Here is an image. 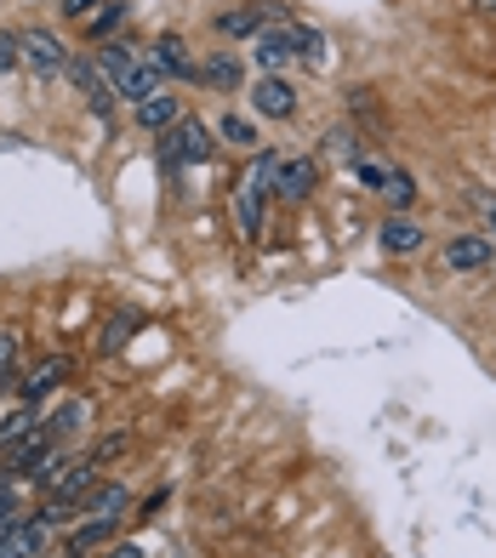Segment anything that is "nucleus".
<instances>
[{
    "instance_id": "f257e3e1",
    "label": "nucleus",
    "mask_w": 496,
    "mask_h": 558,
    "mask_svg": "<svg viewBox=\"0 0 496 558\" xmlns=\"http://www.w3.org/2000/svg\"><path fill=\"white\" fill-rule=\"evenodd\" d=\"M97 69L109 74V86H114V97H126V104H148L155 92H166L160 81V63L155 58H143L137 46H120V40H109L104 52H97Z\"/></svg>"
},
{
    "instance_id": "f03ea898",
    "label": "nucleus",
    "mask_w": 496,
    "mask_h": 558,
    "mask_svg": "<svg viewBox=\"0 0 496 558\" xmlns=\"http://www.w3.org/2000/svg\"><path fill=\"white\" fill-rule=\"evenodd\" d=\"M97 490V462L86 456V462H69L52 485H46V507H40V519L46 524H69V519H81L86 513V496Z\"/></svg>"
},
{
    "instance_id": "7ed1b4c3",
    "label": "nucleus",
    "mask_w": 496,
    "mask_h": 558,
    "mask_svg": "<svg viewBox=\"0 0 496 558\" xmlns=\"http://www.w3.org/2000/svg\"><path fill=\"white\" fill-rule=\"evenodd\" d=\"M275 183H280V155H275V148H268V155H252V166H245L240 189H234V217H240L245 234H257V228H263V194Z\"/></svg>"
},
{
    "instance_id": "20e7f679",
    "label": "nucleus",
    "mask_w": 496,
    "mask_h": 558,
    "mask_svg": "<svg viewBox=\"0 0 496 558\" xmlns=\"http://www.w3.org/2000/svg\"><path fill=\"white\" fill-rule=\"evenodd\" d=\"M211 148H217V132H211V125L194 120V114H183V120L166 132V143H160V166H166V171L201 166V160H211Z\"/></svg>"
},
{
    "instance_id": "39448f33",
    "label": "nucleus",
    "mask_w": 496,
    "mask_h": 558,
    "mask_svg": "<svg viewBox=\"0 0 496 558\" xmlns=\"http://www.w3.org/2000/svg\"><path fill=\"white\" fill-rule=\"evenodd\" d=\"M291 58H297V23H263L252 35V63L263 74H280Z\"/></svg>"
},
{
    "instance_id": "423d86ee",
    "label": "nucleus",
    "mask_w": 496,
    "mask_h": 558,
    "mask_svg": "<svg viewBox=\"0 0 496 558\" xmlns=\"http://www.w3.org/2000/svg\"><path fill=\"white\" fill-rule=\"evenodd\" d=\"M17 58H23V69H35V74L69 69V52H63V40L52 29H17Z\"/></svg>"
},
{
    "instance_id": "0eeeda50",
    "label": "nucleus",
    "mask_w": 496,
    "mask_h": 558,
    "mask_svg": "<svg viewBox=\"0 0 496 558\" xmlns=\"http://www.w3.org/2000/svg\"><path fill=\"white\" fill-rule=\"evenodd\" d=\"M69 81H74V92H81L86 104H92L97 120L114 109V86H109V74L97 69V58H69Z\"/></svg>"
},
{
    "instance_id": "6e6552de",
    "label": "nucleus",
    "mask_w": 496,
    "mask_h": 558,
    "mask_svg": "<svg viewBox=\"0 0 496 558\" xmlns=\"http://www.w3.org/2000/svg\"><path fill=\"white\" fill-rule=\"evenodd\" d=\"M252 109H257L263 120H291V114H297V92H291V81H280V74H257Z\"/></svg>"
},
{
    "instance_id": "1a4fd4ad",
    "label": "nucleus",
    "mask_w": 496,
    "mask_h": 558,
    "mask_svg": "<svg viewBox=\"0 0 496 558\" xmlns=\"http://www.w3.org/2000/svg\"><path fill=\"white\" fill-rule=\"evenodd\" d=\"M63 383H69V360H63V353H52V360H40L29 376H23L17 393H23V404H40L46 393H58Z\"/></svg>"
},
{
    "instance_id": "9d476101",
    "label": "nucleus",
    "mask_w": 496,
    "mask_h": 558,
    "mask_svg": "<svg viewBox=\"0 0 496 558\" xmlns=\"http://www.w3.org/2000/svg\"><path fill=\"white\" fill-rule=\"evenodd\" d=\"M148 58H155L160 74H171V81H201V63L189 58V40H183V35H160Z\"/></svg>"
},
{
    "instance_id": "9b49d317",
    "label": "nucleus",
    "mask_w": 496,
    "mask_h": 558,
    "mask_svg": "<svg viewBox=\"0 0 496 558\" xmlns=\"http://www.w3.org/2000/svg\"><path fill=\"white\" fill-rule=\"evenodd\" d=\"M377 240H383L388 257H411V251H423V228H416L406 211H394V217L377 228Z\"/></svg>"
},
{
    "instance_id": "f8f14e48",
    "label": "nucleus",
    "mask_w": 496,
    "mask_h": 558,
    "mask_svg": "<svg viewBox=\"0 0 496 558\" xmlns=\"http://www.w3.org/2000/svg\"><path fill=\"white\" fill-rule=\"evenodd\" d=\"M491 263V240L485 234H457L451 245H445V268H457V274H480Z\"/></svg>"
},
{
    "instance_id": "ddd939ff",
    "label": "nucleus",
    "mask_w": 496,
    "mask_h": 558,
    "mask_svg": "<svg viewBox=\"0 0 496 558\" xmlns=\"http://www.w3.org/2000/svg\"><path fill=\"white\" fill-rule=\"evenodd\" d=\"M183 120V97L178 92H155L148 104H137V125L143 132H171Z\"/></svg>"
},
{
    "instance_id": "4468645a",
    "label": "nucleus",
    "mask_w": 496,
    "mask_h": 558,
    "mask_svg": "<svg viewBox=\"0 0 496 558\" xmlns=\"http://www.w3.org/2000/svg\"><path fill=\"white\" fill-rule=\"evenodd\" d=\"M314 189H319V166H314V160H291V166H280V183H275L280 199H291V206H297V199H309Z\"/></svg>"
},
{
    "instance_id": "2eb2a0df",
    "label": "nucleus",
    "mask_w": 496,
    "mask_h": 558,
    "mask_svg": "<svg viewBox=\"0 0 496 558\" xmlns=\"http://www.w3.org/2000/svg\"><path fill=\"white\" fill-rule=\"evenodd\" d=\"M40 422H46V416L35 411V404H17V411H7V416H0V456H12L23 439L35 434Z\"/></svg>"
},
{
    "instance_id": "dca6fc26",
    "label": "nucleus",
    "mask_w": 496,
    "mask_h": 558,
    "mask_svg": "<svg viewBox=\"0 0 496 558\" xmlns=\"http://www.w3.org/2000/svg\"><path fill=\"white\" fill-rule=\"evenodd\" d=\"M92 422V399H63L52 416H46V427H52V439L63 445L69 434H81V427Z\"/></svg>"
},
{
    "instance_id": "f3484780",
    "label": "nucleus",
    "mask_w": 496,
    "mask_h": 558,
    "mask_svg": "<svg viewBox=\"0 0 496 558\" xmlns=\"http://www.w3.org/2000/svg\"><path fill=\"white\" fill-rule=\"evenodd\" d=\"M126 507H132V485H97L86 496V513L92 519H126Z\"/></svg>"
},
{
    "instance_id": "a211bd4d",
    "label": "nucleus",
    "mask_w": 496,
    "mask_h": 558,
    "mask_svg": "<svg viewBox=\"0 0 496 558\" xmlns=\"http://www.w3.org/2000/svg\"><path fill=\"white\" fill-rule=\"evenodd\" d=\"M114 530H120V519H81V524L69 530V553H81V558H86L97 542H109Z\"/></svg>"
},
{
    "instance_id": "6ab92c4d",
    "label": "nucleus",
    "mask_w": 496,
    "mask_h": 558,
    "mask_svg": "<svg viewBox=\"0 0 496 558\" xmlns=\"http://www.w3.org/2000/svg\"><path fill=\"white\" fill-rule=\"evenodd\" d=\"M126 12H132L126 0H104V7H97V12L86 17V35H92V40H109V35L120 29V23H126Z\"/></svg>"
},
{
    "instance_id": "aec40b11",
    "label": "nucleus",
    "mask_w": 496,
    "mask_h": 558,
    "mask_svg": "<svg viewBox=\"0 0 496 558\" xmlns=\"http://www.w3.org/2000/svg\"><path fill=\"white\" fill-rule=\"evenodd\" d=\"M201 81L211 86V92H234L240 86V58H229V52H217L206 69H201Z\"/></svg>"
},
{
    "instance_id": "412c9836",
    "label": "nucleus",
    "mask_w": 496,
    "mask_h": 558,
    "mask_svg": "<svg viewBox=\"0 0 496 558\" xmlns=\"http://www.w3.org/2000/svg\"><path fill=\"white\" fill-rule=\"evenodd\" d=\"M383 199L394 211H406L411 199H416V183H411V171H388V183H383Z\"/></svg>"
},
{
    "instance_id": "4be33fe9",
    "label": "nucleus",
    "mask_w": 496,
    "mask_h": 558,
    "mask_svg": "<svg viewBox=\"0 0 496 558\" xmlns=\"http://www.w3.org/2000/svg\"><path fill=\"white\" fill-rule=\"evenodd\" d=\"M297 58H303L309 69H319V63H326V35H319V29H303V23H297Z\"/></svg>"
},
{
    "instance_id": "5701e85b",
    "label": "nucleus",
    "mask_w": 496,
    "mask_h": 558,
    "mask_svg": "<svg viewBox=\"0 0 496 558\" xmlns=\"http://www.w3.org/2000/svg\"><path fill=\"white\" fill-rule=\"evenodd\" d=\"M137 325H143V314H114L109 331H104V353H120V348H126V337L137 331Z\"/></svg>"
},
{
    "instance_id": "b1692460",
    "label": "nucleus",
    "mask_w": 496,
    "mask_h": 558,
    "mask_svg": "<svg viewBox=\"0 0 496 558\" xmlns=\"http://www.w3.org/2000/svg\"><path fill=\"white\" fill-rule=\"evenodd\" d=\"M63 468H69V456H63V450H46V456H40V462H35L29 473H23V478H29V485H52V478H58Z\"/></svg>"
},
{
    "instance_id": "393cba45",
    "label": "nucleus",
    "mask_w": 496,
    "mask_h": 558,
    "mask_svg": "<svg viewBox=\"0 0 496 558\" xmlns=\"http://www.w3.org/2000/svg\"><path fill=\"white\" fill-rule=\"evenodd\" d=\"M17 383V331H0V388Z\"/></svg>"
},
{
    "instance_id": "a878e982",
    "label": "nucleus",
    "mask_w": 496,
    "mask_h": 558,
    "mask_svg": "<svg viewBox=\"0 0 496 558\" xmlns=\"http://www.w3.org/2000/svg\"><path fill=\"white\" fill-rule=\"evenodd\" d=\"M222 137L240 143V148H252V143H257V125L245 120V114H222Z\"/></svg>"
},
{
    "instance_id": "bb28decb",
    "label": "nucleus",
    "mask_w": 496,
    "mask_h": 558,
    "mask_svg": "<svg viewBox=\"0 0 496 558\" xmlns=\"http://www.w3.org/2000/svg\"><path fill=\"white\" fill-rule=\"evenodd\" d=\"M120 450H132V434H109L104 445H97V450H92V462H97V468H104V462H114V456H120Z\"/></svg>"
},
{
    "instance_id": "cd10ccee",
    "label": "nucleus",
    "mask_w": 496,
    "mask_h": 558,
    "mask_svg": "<svg viewBox=\"0 0 496 558\" xmlns=\"http://www.w3.org/2000/svg\"><path fill=\"white\" fill-rule=\"evenodd\" d=\"M354 177H360L365 189H383V183H388V166H377V160H354Z\"/></svg>"
},
{
    "instance_id": "c85d7f7f",
    "label": "nucleus",
    "mask_w": 496,
    "mask_h": 558,
    "mask_svg": "<svg viewBox=\"0 0 496 558\" xmlns=\"http://www.w3.org/2000/svg\"><path fill=\"white\" fill-rule=\"evenodd\" d=\"M23 58H17V35H0V74H12Z\"/></svg>"
},
{
    "instance_id": "c756f323",
    "label": "nucleus",
    "mask_w": 496,
    "mask_h": 558,
    "mask_svg": "<svg viewBox=\"0 0 496 558\" xmlns=\"http://www.w3.org/2000/svg\"><path fill=\"white\" fill-rule=\"evenodd\" d=\"M92 7H104V0H63V12H69V17H81V23L92 17Z\"/></svg>"
},
{
    "instance_id": "7c9ffc66",
    "label": "nucleus",
    "mask_w": 496,
    "mask_h": 558,
    "mask_svg": "<svg viewBox=\"0 0 496 558\" xmlns=\"http://www.w3.org/2000/svg\"><path fill=\"white\" fill-rule=\"evenodd\" d=\"M114 558H143V547H137V542H120V547H114Z\"/></svg>"
},
{
    "instance_id": "2f4dec72",
    "label": "nucleus",
    "mask_w": 496,
    "mask_h": 558,
    "mask_svg": "<svg viewBox=\"0 0 496 558\" xmlns=\"http://www.w3.org/2000/svg\"><path fill=\"white\" fill-rule=\"evenodd\" d=\"M480 206H485V222H491V234H496V199H480Z\"/></svg>"
},
{
    "instance_id": "473e14b6",
    "label": "nucleus",
    "mask_w": 496,
    "mask_h": 558,
    "mask_svg": "<svg viewBox=\"0 0 496 558\" xmlns=\"http://www.w3.org/2000/svg\"><path fill=\"white\" fill-rule=\"evenodd\" d=\"M474 7H480V12H491V17H496V0H474Z\"/></svg>"
}]
</instances>
